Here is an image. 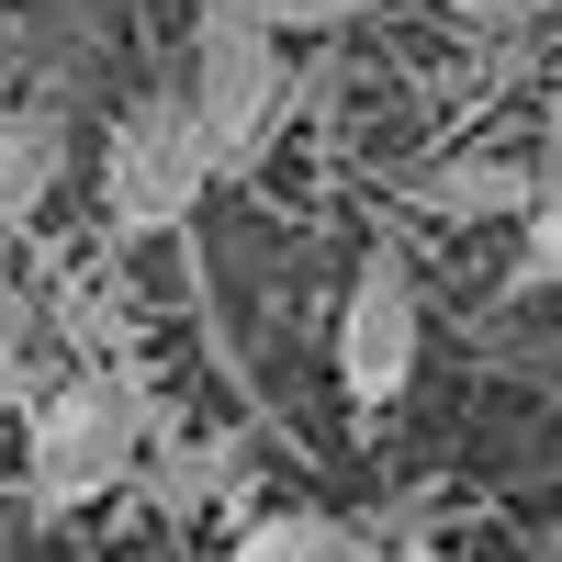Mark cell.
I'll list each match as a JSON object with an SVG mask.
<instances>
[{"mask_svg":"<svg viewBox=\"0 0 562 562\" xmlns=\"http://www.w3.org/2000/svg\"><path fill=\"white\" fill-rule=\"evenodd\" d=\"M147 439H158V394H147L135 360H68L57 383H34V405H23V495H34V518L124 495Z\"/></svg>","mask_w":562,"mask_h":562,"instance_id":"1","label":"cell"},{"mask_svg":"<svg viewBox=\"0 0 562 562\" xmlns=\"http://www.w3.org/2000/svg\"><path fill=\"white\" fill-rule=\"evenodd\" d=\"M180 102L203 113L214 169H248L270 135H281V113H293V57H281V34L259 23V0H203Z\"/></svg>","mask_w":562,"mask_h":562,"instance_id":"2","label":"cell"},{"mask_svg":"<svg viewBox=\"0 0 562 562\" xmlns=\"http://www.w3.org/2000/svg\"><path fill=\"white\" fill-rule=\"evenodd\" d=\"M214 135L203 113L180 102V90H147L113 135H102V225L113 237H169V225H192V203L214 192Z\"/></svg>","mask_w":562,"mask_h":562,"instance_id":"3","label":"cell"},{"mask_svg":"<svg viewBox=\"0 0 562 562\" xmlns=\"http://www.w3.org/2000/svg\"><path fill=\"white\" fill-rule=\"evenodd\" d=\"M416 349H428V315H416V270H405L394 248H371V259L349 270V304H338V383H349V405H360V416L405 405Z\"/></svg>","mask_w":562,"mask_h":562,"instance_id":"4","label":"cell"},{"mask_svg":"<svg viewBox=\"0 0 562 562\" xmlns=\"http://www.w3.org/2000/svg\"><path fill=\"white\" fill-rule=\"evenodd\" d=\"M79 158V135L57 102H0V225H34L57 203V180Z\"/></svg>","mask_w":562,"mask_h":562,"instance_id":"5","label":"cell"},{"mask_svg":"<svg viewBox=\"0 0 562 562\" xmlns=\"http://www.w3.org/2000/svg\"><path fill=\"white\" fill-rule=\"evenodd\" d=\"M237 473H248V439H147L124 484H147V506H169V518H203Z\"/></svg>","mask_w":562,"mask_h":562,"instance_id":"6","label":"cell"},{"mask_svg":"<svg viewBox=\"0 0 562 562\" xmlns=\"http://www.w3.org/2000/svg\"><path fill=\"white\" fill-rule=\"evenodd\" d=\"M540 192V169L518 158H439V169H416V203L450 214V225H506V214H529Z\"/></svg>","mask_w":562,"mask_h":562,"instance_id":"7","label":"cell"},{"mask_svg":"<svg viewBox=\"0 0 562 562\" xmlns=\"http://www.w3.org/2000/svg\"><path fill=\"white\" fill-rule=\"evenodd\" d=\"M225 562H371V529L315 518V506H281V518H248Z\"/></svg>","mask_w":562,"mask_h":562,"instance_id":"8","label":"cell"},{"mask_svg":"<svg viewBox=\"0 0 562 562\" xmlns=\"http://www.w3.org/2000/svg\"><path fill=\"white\" fill-rule=\"evenodd\" d=\"M529 281H540V293H562V147H551L540 192H529Z\"/></svg>","mask_w":562,"mask_h":562,"instance_id":"9","label":"cell"},{"mask_svg":"<svg viewBox=\"0 0 562 562\" xmlns=\"http://www.w3.org/2000/svg\"><path fill=\"white\" fill-rule=\"evenodd\" d=\"M371 12H394V0H259V23L270 34H349Z\"/></svg>","mask_w":562,"mask_h":562,"instance_id":"10","label":"cell"},{"mask_svg":"<svg viewBox=\"0 0 562 562\" xmlns=\"http://www.w3.org/2000/svg\"><path fill=\"white\" fill-rule=\"evenodd\" d=\"M23 338H34V293L0 270V349H23Z\"/></svg>","mask_w":562,"mask_h":562,"instance_id":"11","label":"cell"},{"mask_svg":"<svg viewBox=\"0 0 562 562\" xmlns=\"http://www.w3.org/2000/svg\"><path fill=\"white\" fill-rule=\"evenodd\" d=\"M23 405H34V360L0 349V416H23Z\"/></svg>","mask_w":562,"mask_h":562,"instance_id":"12","label":"cell"},{"mask_svg":"<svg viewBox=\"0 0 562 562\" xmlns=\"http://www.w3.org/2000/svg\"><path fill=\"white\" fill-rule=\"evenodd\" d=\"M450 12H461V23H518L529 0H450Z\"/></svg>","mask_w":562,"mask_h":562,"instance_id":"13","label":"cell"},{"mask_svg":"<svg viewBox=\"0 0 562 562\" xmlns=\"http://www.w3.org/2000/svg\"><path fill=\"white\" fill-rule=\"evenodd\" d=\"M371 562H450V551H428V540H394V551H371Z\"/></svg>","mask_w":562,"mask_h":562,"instance_id":"14","label":"cell"}]
</instances>
